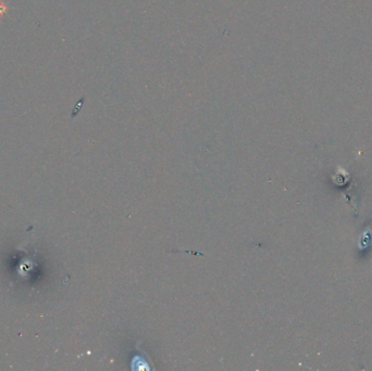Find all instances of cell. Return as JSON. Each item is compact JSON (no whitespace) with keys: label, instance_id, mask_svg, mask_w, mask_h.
Returning a JSON list of instances; mask_svg holds the SVG:
<instances>
[{"label":"cell","instance_id":"cell-1","mask_svg":"<svg viewBox=\"0 0 372 371\" xmlns=\"http://www.w3.org/2000/svg\"><path fill=\"white\" fill-rule=\"evenodd\" d=\"M141 355H135L132 359V369H150L152 367V361L146 351L140 350Z\"/></svg>","mask_w":372,"mask_h":371},{"label":"cell","instance_id":"cell-2","mask_svg":"<svg viewBox=\"0 0 372 371\" xmlns=\"http://www.w3.org/2000/svg\"><path fill=\"white\" fill-rule=\"evenodd\" d=\"M8 11H9V6L4 2V0H0V18H3Z\"/></svg>","mask_w":372,"mask_h":371}]
</instances>
